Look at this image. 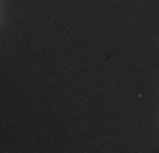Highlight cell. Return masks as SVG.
<instances>
[]
</instances>
